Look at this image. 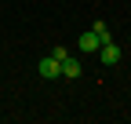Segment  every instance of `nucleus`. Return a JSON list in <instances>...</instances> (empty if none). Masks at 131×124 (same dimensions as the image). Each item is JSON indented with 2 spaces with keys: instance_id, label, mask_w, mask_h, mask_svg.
<instances>
[{
  "instance_id": "f257e3e1",
  "label": "nucleus",
  "mask_w": 131,
  "mask_h": 124,
  "mask_svg": "<svg viewBox=\"0 0 131 124\" xmlns=\"http://www.w3.org/2000/svg\"><path fill=\"white\" fill-rule=\"evenodd\" d=\"M37 69H40V77H44V80H58V77H62V62H58L55 55H44Z\"/></svg>"
},
{
  "instance_id": "f03ea898",
  "label": "nucleus",
  "mask_w": 131,
  "mask_h": 124,
  "mask_svg": "<svg viewBox=\"0 0 131 124\" xmlns=\"http://www.w3.org/2000/svg\"><path fill=\"white\" fill-rule=\"evenodd\" d=\"M95 55L102 58V66H117V62L124 58V51H120V48H117V44H113V40H109V44H102V48H98Z\"/></svg>"
},
{
  "instance_id": "39448f33",
  "label": "nucleus",
  "mask_w": 131,
  "mask_h": 124,
  "mask_svg": "<svg viewBox=\"0 0 131 124\" xmlns=\"http://www.w3.org/2000/svg\"><path fill=\"white\" fill-rule=\"evenodd\" d=\"M91 33H95L98 40H102V44H109V26H106L102 18H98V22H91Z\"/></svg>"
},
{
  "instance_id": "20e7f679",
  "label": "nucleus",
  "mask_w": 131,
  "mask_h": 124,
  "mask_svg": "<svg viewBox=\"0 0 131 124\" xmlns=\"http://www.w3.org/2000/svg\"><path fill=\"white\" fill-rule=\"evenodd\" d=\"M98 48H102V40H98V37L91 33V29H88V33H80V51H88V55H95Z\"/></svg>"
},
{
  "instance_id": "7ed1b4c3",
  "label": "nucleus",
  "mask_w": 131,
  "mask_h": 124,
  "mask_svg": "<svg viewBox=\"0 0 131 124\" xmlns=\"http://www.w3.org/2000/svg\"><path fill=\"white\" fill-rule=\"evenodd\" d=\"M62 77H66V80H77V77H80V62H77L73 55L62 58Z\"/></svg>"
}]
</instances>
